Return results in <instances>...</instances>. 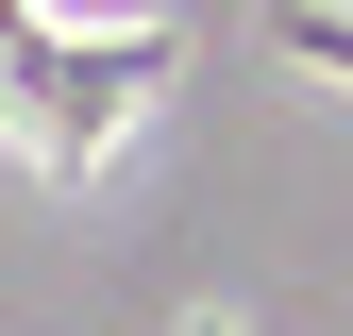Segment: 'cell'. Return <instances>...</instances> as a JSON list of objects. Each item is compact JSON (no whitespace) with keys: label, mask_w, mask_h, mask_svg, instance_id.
Returning <instances> with one entry per match:
<instances>
[{"label":"cell","mask_w":353,"mask_h":336,"mask_svg":"<svg viewBox=\"0 0 353 336\" xmlns=\"http://www.w3.org/2000/svg\"><path fill=\"white\" fill-rule=\"evenodd\" d=\"M51 17H118V0H51Z\"/></svg>","instance_id":"obj_1"}]
</instances>
